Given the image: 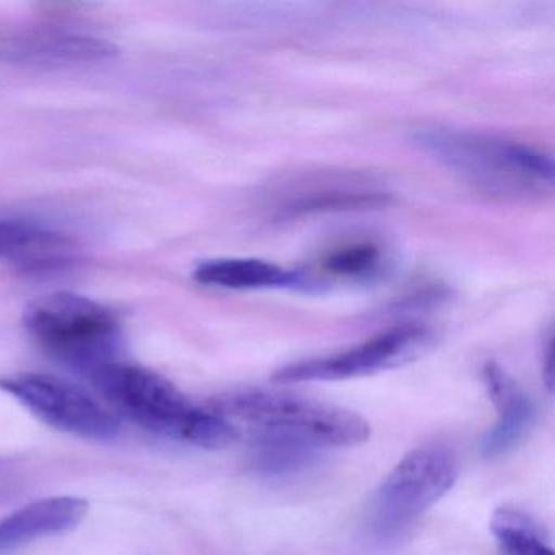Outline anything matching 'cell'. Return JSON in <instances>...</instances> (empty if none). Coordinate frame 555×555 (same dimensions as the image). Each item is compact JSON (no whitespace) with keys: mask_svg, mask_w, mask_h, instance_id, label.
<instances>
[{"mask_svg":"<svg viewBox=\"0 0 555 555\" xmlns=\"http://www.w3.org/2000/svg\"><path fill=\"white\" fill-rule=\"evenodd\" d=\"M24 323L53 359L87 378L119 362L121 324L115 311L92 298L73 292L41 295L25 308Z\"/></svg>","mask_w":555,"mask_h":555,"instance_id":"3","label":"cell"},{"mask_svg":"<svg viewBox=\"0 0 555 555\" xmlns=\"http://www.w3.org/2000/svg\"><path fill=\"white\" fill-rule=\"evenodd\" d=\"M9 54L41 64L96 63L115 56L116 48L99 38L54 35L18 44Z\"/></svg>","mask_w":555,"mask_h":555,"instance_id":"12","label":"cell"},{"mask_svg":"<svg viewBox=\"0 0 555 555\" xmlns=\"http://www.w3.org/2000/svg\"><path fill=\"white\" fill-rule=\"evenodd\" d=\"M382 261L378 246L372 243L344 246L324 259V271L344 279H360L372 274Z\"/></svg>","mask_w":555,"mask_h":555,"instance_id":"15","label":"cell"},{"mask_svg":"<svg viewBox=\"0 0 555 555\" xmlns=\"http://www.w3.org/2000/svg\"><path fill=\"white\" fill-rule=\"evenodd\" d=\"M415 139L444 167L495 196L529 199L554 184L552 158L531 145L456 129H427Z\"/></svg>","mask_w":555,"mask_h":555,"instance_id":"2","label":"cell"},{"mask_svg":"<svg viewBox=\"0 0 555 555\" xmlns=\"http://www.w3.org/2000/svg\"><path fill=\"white\" fill-rule=\"evenodd\" d=\"M73 258V242L63 233L28 220L0 219V259L22 271H61Z\"/></svg>","mask_w":555,"mask_h":555,"instance_id":"10","label":"cell"},{"mask_svg":"<svg viewBox=\"0 0 555 555\" xmlns=\"http://www.w3.org/2000/svg\"><path fill=\"white\" fill-rule=\"evenodd\" d=\"M210 411L246 422L259 434L295 438L317 448L357 447L372 434L363 415L331 402L268 391H238L214 399Z\"/></svg>","mask_w":555,"mask_h":555,"instance_id":"4","label":"cell"},{"mask_svg":"<svg viewBox=\"0 0 555 555\" xmlns=\"http://www.w3.org/2000/svg\"><path fill=\"white\" fill-rule=\"evenodd\" d=\"M113 408L139 427L204 450H222L238 438L233 422L210 409L196 408L158 373L115 362L90 376Z\"/></svg>","mask_w":555,"mask_h":555,"instance_id":"1","label":"cell"},{"mask_svg":"<svg viewBox=\"0 0 555 555\" xmlns=\"http://www.w3.org/2000/svg\"><path fill=\"white\" fill-rule=\"evenodd\" d=\"M253 448V464L266 476H285L305 469L317 460L320 448L295 438L259 434Z\"/></svg>","mask_w":555,"mask_h":555,"instance_id":"14","label":"cell"},{"mask_svg":"<svg viewBox=\"0 0 555 555\" xmlns=\"http://www.w3.org/2000/svg\"><path fill=\"white\" fill-rule=\"evenodd\" d=\"M0 389L14 396L51 427L90 438L109 440L121 431L118 415L86 388L47 373H17L0 379Z\"/></svg>","mask_w":555,"mask_h":555,"instance_id":"6","label":"cell"},{"mask_svg":"<svg viewBox=\"0 0 555 555\" xmlns=\"http://www.w3.org/2000/svg\"><path fill=\"white\" fill-rule=\"evenodd\" d=\"M457 479V464L447 448H417L405 454L373 496V525L391 534L443 499Z\"/></svg>","mask_w":555,"mask_h":555,"instance_id":"5","label":"cell"},{"mask_svg":"<svg viewBox=\"0 0 555 555\" xmlns=\"http://www.w3.org/2000/svg\"><path fill=\"white\" fill-rule=\"evenodd\" d=\"M199 284L227 291L298 287L304 278L274 262L255 258H222L201 262L194 271Z\"/></svg>","mask_w":555,"mask_h":555,"instance_id":"11","label":"cell"},{"mask_svg":"<svg viewBox=\"0 0 555 555\" xmlns=\"http://www.w3.org/2000/svg\"><path fill=\"white\" fill-rule=\"evenodd\" d=\"M89 508L86 499L73 495L51 496L24 506L0 519V554L70 531L83 521Z\"/></svg>","mask_w":555,"mask_h":555,"instance_id":"9","label":"cell"},{"mask_svg":"<svg viewBox=\"0 0 555 555\" xmlns=\"http://www.w3.org/2000/svg\"><path fill=\"white\" fill-rule=\"evenodd\" d=\"M490 531L502 555H554L541 526L519 509H496L490 519Z\"/></svg>","mask_w":555,"mask_h":555,"instance_id":"13","label":"cell"},{"mask_svg":"<svg viewBox=\"0 0 555 555\" xmlns=\"http://www.w3.org/2000/svg\"><path fill=\"white\" fill-rule=\"evenodd\" d=\"M487 392L496 408L495 424L486 431L480 450L486 457H499L512 450L528 434L534 418V405L518 383L495 362L482 370Z\"/></svg>","mask_w":555,"mask_h":555,"instance_id":"8","label":"cell"},{"mask_svg":"<svg viewBox=\"0 0 555 555\" xmlns=\"http://www.w3.org/2000/svg\"><path fill=\"white\" fill-rule=\"evenodd\" d=\"M431 334L421 326H401L385 331L365 343L334 356L304 360L279 370V383L339 382L395 369L421 356Z\"/></svg>","mask_w":555,"mask_h":555,"instance_id":"7","label":"cell"}]
</instances>
